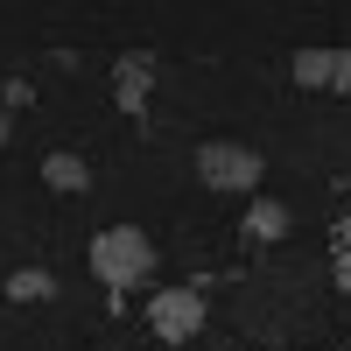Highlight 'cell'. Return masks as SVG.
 <instances>
[{
    "instance_id": "6da1fadb",
    "label": "cell",
    "mask_w": 351,
    "mask_h": 351,
    "mask_svg": "<svg viewBox=\"0 0 351 351\" xmlns=\"http://www.w3.org/2000/svg\"><path fill=\"white\" fill-rule=\"evenodd\" d=\"M92 274L112 288V295H127V288H141L155 274V239L141 225H106V232H92Z\"/></svg>"
},
{
    "instance_id": "7a4b0ae2",
    "label": "cell",
    "mask_w": 351,
    "mask_h": 351,
    "mask_svg": "<svg viewBox=\"0 0 351 351\" xmlns=\"http://www.w3.org/2000/svg\"><path fill=\"white\" fill-rule=\"evenodd\" d=\"M204 316H211V302H204L197 281H176V288H155V295H148V330L162 344H190L204 330Z\"/></svg>"
},
{
    "instance_id": "3957f363",
    "label": "cell",
    "mask_w": 351,
    "mask_h": 351,
    "mask_svg": "<svg viewBox=\"0 0 351 351\" xmlns=\"http://www.w3.org/2000/svg\"><path fill=\"white\" fill-rule=\"evenodd\" d=\"M260 162L246 141H204L197 148V183L204 190H232V197H246V190H260Z\"/></svg>"
},
{
    "instance_id": "277c9868",
    "label": "cell",
    "mask_w": 351,
    "mask_h": 351,
    "mask_svg": "<svg viewBox=\"0 0 351 351\" xmlns=\"http://www.w3.org/2000/svg\"><path fill=\"white\" fill-rule=\"evenodd\" d=\"M148 84H155V56L148 49H127L120 64H112V99H120V112H148Z\"/></svg>"
},
{
    "instance_id": "5b68a950",
    "label": "cell",
    "mask_w": 351,
    "mask_h": 351,
    "mask_svg": "<svg viewBox=\"0 0 351 351\" xmlns=\"http://www.w3.org/2000/svg\"><path fill=\"white\" fill-rule=\"evenodd\" d=\"M43 183L64 190V197H84V190H92V169H84V155L56 148V155H43Z\"/></svg>"
},
{
    "instance_id": "8992f818",
    "label": "cell",
    "mask_w": 351,
    "mask_h": 351,
    "mask_svg": "<svg viewBox=\"0 0 351 351\" xmlns=\"http://www.w3.org/2000/svg\"><path fill=\"white\" fill-rule=\"evenodd\" d=\"M246 239H253V246L288 239V204H281V197H253V211H246Z\"/></svg>"
},
{
    "instance_id": "52a82bcc",
    "label": "cell",
    "mask_w": 351,
    "mask_h": 351,
    "mask_svg": "<svg viewBox=\"0 0 351 351\" xmlns=\"http://www.w3.org/2000/svg\"><path fill=\"white\" fill-rule=\"evenodd\" d=\"M288 71H295V84H309V92H330L337 49H295V56H288Z\"/></svg>"
},
{
    "instance_id": "ba28073f",
    "label": "cell",
    "mask_w": 351,
    "mask_h": 351,
    "mask_svg": "<svg viewBox=\"0 0 351 351\" xmlns=\"http://www.w3.org/2000/svg\"><path fill=\"white\" fill-rule=\"evenodd\" d=\"M0 295H8V302H49V295H56V274H49V267H14Z\"/></svg>"
},
{
    "instance_id": "9c48e42d",
    "label": "cell",
    "mask_w": 351,
    "mask_h": 351,
    "mask_svg": "<svg viewBox=\"0 0 351 351\" xmlns=\"http://www.w3.org/2000/svg\"><path fill=\"white\" fill-rule=\"evenodd\" d=\"M330 274H337V288L351 295V218L330 225Z\"/></svg>"
},
{
    "instance_id": "30bf717a",
    "label": "cell",
    "mask_w": 351,
    "mask_h": 351,
    "mask_svg": "<svg viewBox=\"0 0 351 351\" xmlns=\"http://www.w3.org/2000/svg\"><path fill=\"white\" fill-rule=\"evenodd\" d=\"M330 92H351V49H337V71H330Z\"/></svg>"
},
{
    "instance_id": "8fae6325",
    "label": "cell",
    "mask_w": 351,
    "mask_h": 351,
    "mask_svg": "<svg viewBox=\"0 0 351 351\" xmlns=\"http://www.w3.org/2000/svg\"><path fill=\"white\" fill-rule=\"evenodd\" d=\"M8 127H14V120H8V112H0V141H8Z\"/></svg>"
}]
</instances>
